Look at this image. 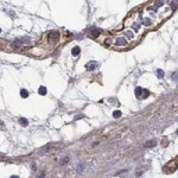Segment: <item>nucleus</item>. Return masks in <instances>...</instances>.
<instances>
[{"label": "nucleus", "instance_id": "f257e3e1", "mask_svg": "<svg viewBox=\"0 0 178 178\" xmlns=\"http://www.w3.org/2000/svg\"><path fill=\"white\" fill-rule=\"evenodd\" d=\"M135 94H137V96H139L140 99H146L148 95H150V93L147 92V90H145V89H142V88H137L135 89Z\"/></svg>", "mask_w": 178, "mask_h": 178}, {"label": "nucleus", "instance_id": "f03ea898", "mask_svg": "<svg viewBox=\"0 0 178 178\" xmlns=\"http://www.w3.org/2000/svg\"><path fill=\"white\" fill-rule=\"evenodd\" d=\"M98 62H95V61H92V62H89V63H87L85 64V68H87V70H95L96 68H98Z\"/></svg>", "mask_w": 178, "mask_h": 178}, {"label": "nucleus", "instance_id": "7ed1b4c3", "mask_svg": "<svg viewBox=\"0 0 178 178\" xmlns=\"http://www.w3.org/2000/svg\"><path fill=\"white\" fill-rule=\"evenodd\" d=\"M80 52H81V49L78 48V46H75V48H72V50H71V55L72 56H78L80 55Z\"/></svg>", "mask_w": 178, "mask_h": 178}, {"label": "nucleus", "instance_id": "20e7f679", "mask_svg": "<svg viewBox=\"0 0 178 178\" xmlns=\"http://www.w3.org/2000/svg\"><path fill=\"white\" fill-rule=\"evenodd\" d=\"M38 93H39L40 95H45V94H46V88H45V87H43V85H42V87H39Z\"/></svg>", "mask_w": 178, "mask_h": 178}, {"label": "nucleus", "instance_id": "39448f33", "mask_svg": "<svg viewBox=\"0 0 178 178\" xmlns=\"http://www.w3.org/2000/svg\"><path fill=\"white\" fill-rule=\"evenodd\" d=\"M116 43H118L119 45H126V44H127V40H126L125 38H119V39L116 40Z\"/></svg>", "mask_w": 178, "mask_h": 178}, {"label": "nucleus", "instance_id": "423d86ee", "mask_svg": "<svg viewBox=\"0 0 178 178\" xmlns=\"http://www.w3.org/2000/svg\"><path fill=\"white\" fill-rule=\"evenodd\" d=\"M156 74H157V76H158V78H163V77H164V71H163L161 69H158Z\"/></svg>", "mask_w": 178, "mask_h": 178}, {"label": "nucleus", "instance_id": "0eeeda50", "mask_svg": "<svg viewBox=\"0 0 178 178\" xmlns=\"http://www.w3.org/2000/svg\"><path fill=\"white\" fill-rule=\"evenodd\" d=\"M20 95H22V98H27L29 93H27L26 89H22V90H20Z\"/></svg>", "mask_w": 178, "mask_h": 178}, {"label": "nucleus", "instance_id": "6e6552de", "mask_svg": "<svg viewBox=\"0 0 178 178\" xmlns=\"http://www.w3.org/2000/svg\"><path fill=\"white\" fill-rule=\"evenodd\" d=\"M19 121H20V125H23V126H27V120H26V119H20Z\"/></svg>", "mask_w": 178, "mask_h": 178}, {"label": "nucleus", "instance_id": "1a4fd4ad", "mask_svg": "<svg viewBox=\"0 0 178 178\" xmlns=\"http://www.w3.org/2000/svg\"><path fill=\"white\" fill-rule=\"evenodd\" d=\"M120 115H121V113H120V112H118V111H115V112H114V114H113V116H114V118H119Z\"/></svg>", "mask_w": 178, "mask_h": 178}, {"label": "nucleus", "instance_id": "9d476101", "mask_svg": "<svg viewBox=\"0 0 178 178\" xmlns=\"http://www.w3.org/2000/svg\"><path fill=\"white\" fill-rule=\"evenodd\" d=\"M68 159H69V158L67 157V158H64V159H63V161H61V163H62V164L64 165V164H67V163H68Z\"/></svg>", "mask_w": 178, "mask_h": 178}, {"label": "nucleus", "instance_id": "9b49d317", "mask_svg": "<svg viewBox=\"0 0 178 178\" xmlns=\"http://www.w3.org/2000/svg\"><path fill=\"white\" fill-rule=\"evenodd\" d=\"M144 24H145V25H150V24H151V20H148V19H146V20L144 22Z\"/></svg>", "mask_w": 178, "mask_h": 178}, {"label": "nucleus", "instance_id": "f8f14e48", "mask_svg": "<svg viewBox=\"0 0 178 178\" xmlns=\"http://www.w3.org/2000/svg\"><path fill=\"white\" fill-rule=\"evenodd\" d=\"M133 27H134V31H138V30H139V27H140V26H139V25H137V24H135V25H134V26H133Z\"/></svg>", "mask_w": 178, "mask_h": 178}, {"label": "nucleus", "instance_id": "ddd939ff", "mask_svg": "<svg viewBox=\"0 0 178 178\" xmlns=\"http://www.w3.org/2000/svg\"><path fill=\"white\" fill-rule=\"evenodd\" d=\"M127 37L132 38V37H133V33H132V32H127Z\"/></svg>", "mask_w": 178, "mask_h": 178}, {"label": "nucleus", "instance_id": "4468645a", "mask_svg": "<svg viewBox=\"0 0 178 178\" xmlns=\"http://www.w3.org/2000/svg\"><path fill=\"white\" fill-rule=\"evenodd\" d=\"M43 177H44V174H43V173H42V174H40V176H39V177H38V178H43Z\"/></svg>", "mask_w": 178, "mask_h": 178}]
</instances>
